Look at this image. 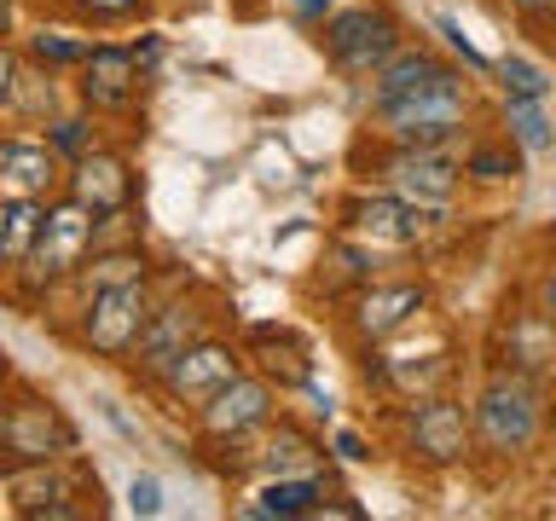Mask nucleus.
I'll list each match as a JSON object with an SVG mask.
<instances>
[{
	"mask_svg": "<svg viewBox=\"0 0 556 521\" xmlns=\"http://www.w3.org/2000/svg\"><path fill=\"white\" fill-rule=\"evenodd\" d=\"M7 406H12V399H0V423H7Z\"/></svg>",
	"mask_w": 556,
	"mask_h": 521,
	"instance_id": "41",
	"label": "nucleus"
},
{
	"mask_svg": "<svg viewBox=\"0 0 556 521\" xmlns=\"http://www.w3.org/2000/svg\"><path fill=\"white\" fill-rule=\"evenodd\" d=\"M255 463L267 469V475H319L325 446L295 423H267V446L255 452Z\"/></svg>",
	"mask_w": 556,
	"mask_h": 521,
	"instance_id": "22",
	"label": "nucleus"
},
{
	"mask_svg": "<svg viewBox=\"0 0 556 521\" xmlns=\"http://www.w3.org/2000/svg\"><path fill=\"white\" fill-rule=\"evenodd\" d=\"M128 52H134V64H139V69H151L156 59H163V41H156V35H146V41H134Z\"/></svg>",
	"mask_w": 556,
	"mask_h": 521,
	"instance_id": "39",
	"label": "nucleus"
},
{
	"mask_svg": "<svg viewBox=\"0 0 556 521\" xmlns=\"http://www.w3.org/2000/svg\"><path fill=\"white\" fill-rule=\"evenodd\" d=\"M556 359V330L539 319V313H516L510 319V371L539 377Z\"/></svg>",
	"mask_w": 556,
	"mask_h": 521,
	"instance_id": "24",
	"label": "nucleus"
},
{
	"mask_svg": "<svg viewBox=\"0 0 556 521\" xmlns=\"http://www.w3.org/2000/svg\"><path fill=\"white\" fill-rule=\"evenodd\" d=\"M81 434L76 423L52 406V399H12L7 423H0V475L29 463H52V458H76Z\"/></svg>",
	"mask_w": 556,
	"mask_h": 521,
	"instance_id": "5",
	"label": "nucleus"
},
{
	"mask_svg": "<svg viewBox=\"0 0 556 521\" xmlns=\"http://www.w3.org/2000/svg\"><path fill=\"white\" fill-rule=\"evenodd\" d=\"M64 186V156L47 139L29 134H0V191L7 198H59Z\"/></svg>",
	"mask_w": 556,
	"mask_h": 521,
	"instance_id": "17",
	"label": "nucleus"
},
{
	"mask_svg": "<svg viewBox=\"0 0 556 521\" xmlns=\"http://www.w3.org/2000/svg\"><path fill=\"white\" fill-rule=\"evenodd\" d=\"M93 208H81L76 198H47V215H41V232H35L29 255L17 260V278H24V295L41 302L47 290H59L76 278V267L93 250Z\"/></svg>",
	"mask_w": 556,
	"mask_h": 521,
	"instance_id": "2",
	"label": "nucleus"
},
{
	"mask_svg": "<svg viewBox=\"0 0 556 521\" xmlns=\"http://www.w3.org/2000/svg\"><path fill=\"white\" fill-rule=\"evenodd\" d=\"M191 417H198V434H203V441L238 446V441H250L255 429L273 423V382L238 371L232 382H220V389L208 394L203 406H191Z\"/></svg>",
	"mask_w": 556,
	"mask_h": 521,
	"instance_id": "8",
	"label": "nucleus"
},
{
	"mask_svg": "<svg viewBox=\"0 0 556 521\" xmlns=\"http://www.w3.org/2000/svg\"><path fill=\"white\" fill-rule=\"evenodd\" d=\"M441 35H446V47H452V52H458V59H464L469 69H493V64H486V59H481V52H476V47H469V41H464V29H458V24H452V17H441Z\"/></svg>",
	"mask_w": 556,
	"mask_h": 521,
	"instance_id": "34",
	"label": "nucleus"
},
{
	"mask_svg": "<svg viewBox=\"0 0 556 521\" xmlns=\"http://www.w3.org/2000/svg\"><path fill=\"white\" fill-rule=\"evenodd\" d=\"M539 302H533V313H539V319H545L551 330H556V272H545V278H539Z\"/></svg>",
	"mask_w": 556,
	"mask_h": 521,
	"instance_id": "35",
	"label": "nucleus"
},
{
	"mask_svg": "<svg viewBox=\"0 0 556 521\" xmlns=\"http://www.w3.org/2000/svg\"><path fill=\"white\" fill-rule=\"evenodd\" d=\"M17 69H24V64H17V52L0 47V111H7V99H12V87H17Z\"/></svg>",
	"mask_w": 556,
	"mask_h": 521,
	"instance_id": "38",
	"label": "nucleus"
},
{
	"mask_svg": "<svg viewBox=\"0 0 556 521\" xmlns=\"http://www.w3.org/2000/svg\"><path fill=\"white\" fill-rule=\"evenodd\" d=\"M377 174L389 180V191L394 198H406V203H417V208H441L452 203V191H458V180H464V163L452 151H429V145H394L389 156L377 163Z\"/></svg>",
	"mask_w": 556,
	"mask_h": 521,
	"instance_id": "9",
	"label": "nucleus"
},
{
	"mask_svg": "<svg viewBox=\"0 0 556 521\" xmlns=\"http://www.w3.org/2000/svg\"><path fill=\"white\" fill-rule=\"evenodd\" d=\"M198 336H208V313L198 302H186V295H180V302H151V319H146V330H139V342L128 347V365L151 382L168 359H180Z\"/></svg>",
	"mask_w": 556,
	"mask_h": 521,
	"instance_id": "11",
	"label": "nucleus"
},
{
	"mask_svg": "<svg viewBox=\"0 0 556 521\" xmlns=\"http://www.w3.org/2000/svg\"><path fill=\"white\" fill-rule=\"evenodd\" d=\"M504 128H510V139L521 151H551L556 145V128L545 116V99H516L504 93Z\"/></svg>",
	"mask_w": 556,
	"mask_h": 521,
	"instance_id": "25",
	"label": "nucleus"
},
{
	"mask_svg": "<svg viewBox=\"0 0 556 521\" xmlns=\"http://www.w3.org/2000/svg\"><path fill=\"white\" fill-rule=\"evenodd\" d=\"M371 365H365V377L377 382V389H389V394H406V399H417V394H434L446 382V371H452V354L446 347H434V354H365Z\"/></svg>",
	"mask_w": 556,
	"mask_h": 521,
	"instance_id": "18",
	"label": "nucleus"
},
{
	"mask_svg": "<svg viewBox=\"0 0 556 521\" xmlns=\"http://www.w3.org/2000/svg\"><path fill=\"white\" fill-rule=\"evenodd\" d=\"M7 215H12V198L0 191V238H7Z\"/></svg>",
	"mask_w": 556,
	"mask_h": 521,
	"instance_id": "40",
	"label": "nucleus"
},
{
	"mask_svg": "<svg viewBox=\"0 0 556 521\" xmlns=\"http://www.w3.org/2000/svg\"><path fill=\"white\" fill-rule=\"evenodd\" d=\"M510 12L533 29H556V0H510Z\"/></svg>",
	"mask_w": 556,
	"mask_h": 521,
	"instance_id": "33",
	"label": "nucleus"
},
{
	"mask_svg": "<svg viewBox=\"0 0 556 521\" xmlns=\"http://www.w3.org/2000/svg\"><path fill=\"white\" fill-rule=\"evenodd\" d=\"M64 198H76L81 208H93V215H116V208H128L134 203L128 156L93 145L87 156H76V163H64Z\"/></svg>",
	"mask_w": 556,
	"mask_h": 521,
	"instance_id": "16",
	"label": "nucleus"
},
{
	"mask_svg": "<svg viewBox=\"0 0 556 521\" xmlns=\"http://www.w3.org/2000/svg\"><path fill=\"white\" fill-rule=\"evenodd\" d=\"M87 47H93V41H76V35H64V29L29 35V59L41 64V69H76L87 59Z\"/></svg>",
	"mask_w": 556,
	"mask_h": 521,
	"instance_id": "27",
	"label": "nucleus"
},
{
	"mask_svg": "<svg viewBox=\"0 0 556 521\" xmlns=\"http://www.w3.org/2000/svg\"><path fill=\"white\" fill-rule=\"evenodd\" d=\"M12 493V510L24 521H76V516H99V481H87V469L76 458H52V463H29L0 475Z\"/></svg>",
	"mask_w": 556,
	"mask_h": 521,
	"instance_id": "4",
	"label": "nucleus"
},
{
	"mask_svg": "<svg viewBox=\"0 0 556 521\" xmlns=\"http://www.w3.org/2000/svg\"><path fill=\"white\" fill-rule=\"evenodd\" d=\"M325 59L348 69V76H371V69H382L400 52V24L382 7H348V12H330L325 24Z\"/></svg>",
	"mask_w": 556,
	"mask_h": 521,
	"instance_id": "7",
	"label": "nucleus"
},
{
	"mask_svg": "<svg viewBox=\"0 0 556 521\" xmlns=\"http://www.w3.org/2000/svg\"><path fill=\"white\" fill-rule=\"evenodd\" d=\"M498 81H504V93H516V99H551V76L539 64L528 59H498Z\"/></svg>",
	"mask_w": 556,
	"mask_h": 521,
	"instance_id": "29",
	"label": "nucleus"
},
{
	"mask_svg": "<svg viewBox=\"0 0 556 521\" xmlns=\"http://www.w3.org/2000/svg\"><path fill=\"white\" fill-rule=\"evenodd\" d=\"M76 87H81V104L93 116H122V111H134V99H139V76L146 69L134 64V52L128 47H87V59L76 64Z\"/></svg>",
	"mask_w": 556,
	"mask_h": 521,
	"instance_id": "15",
	"label": "nucleus"
},
{
	"mask_svg": "<svg viewBox=\"0 0 556 521\" xmlns=\"http://www.w3.org/2000/svg\"><path fill=\"white\" fill-rule=\"evenodd\" d=\"M47 145L64 156V163H76V156H87L99 145V128H93V116H52L47 122Z\"/></svg>",
	"mask_w": 556,
	"mask_h": 521,
	"instance_id": "28",
	"label": "nucleus"
},
{
	"mask_svg": "<svg viewBox=\"0 0 556 521\" xmlns=\"http://www.w3.org/2000/svg\"><path fill=\"white\" fill-rule=\"evenodd\" d=\"M330 446H337V458H342V463H365V458H371L354 429H337V441H330Z\"/></svg>",
	"mask_w": 556,
	"mask_h": 521,
	"instance_id": "36",
	"label": "nucleus"
},
{
	"mask_svg": "<svg viewBox=\"0 0 556 521\" xmlns=\"http://www.w3.org/2000/svg\"><path fill=\"white\" fill-rule=\"evenodd\" d=\"M146 278H151V260L139 243H104V250H87L70 284L87 295V290H111V284H146Z\"/></svg>",
	"mask_w": 556,
	"mask_h": 521,
	"instance_id": "20",
	"label": "nucleus"
},
{
	"mask_svg": "<svg viewBox=\"0 0 556 521\" xmlns=\"http://www.w3.org/2000/svg\"><path fill=\"white\" fill-rule=\"evenodd\" d=\"M539 423H545V394H539V377L528 371H493L476 394V411H469V434L493 452V458H521L539 441Z\"/></svg>",
	"mask_w": 556,
	"mask_h": 521,
	"instance_id": "1",
	"label": "nucleus"
},
{
	"mask_svg": "<svg viewBox=\"0 0 556 521\" xmlns=\"http://www.w3.org/2000/svg\"><path fill=\"white\" fill-rule=\"evenodd\" d=\"M434 76H441V59H429V52H406L400 47L382 69H371V104H389V99H406L417 93V87H429Z\"/></svg>",
	"mask_w": 556,
	"mask_h": 521,
	"instance_id": "23",
	"label": "nucleus"
},
{
	"mask_svg": "<svg viewBox=\"0 0 556 521\" xmlns=\"http://www.w3.org/2000/svg\"><path fill=\"white\" fill-rule=\"evenodd\" d=\"M434 208H417L406 198H394V191H359V198L342 203V226L365 243H394V250H406L429 232Z\"/></svg>",
	"mask_w": 556,
	"mask_h": 521,
	"instance_id": "13",
	"label": "nucleus"
},
{
	"mask_svg": "<svg viewBox=\"0 0 556 521\" xmlns=\"http://www.w3.org/2000/svg\"><path fill=\"white\" fill-rule=\"evenodd\" d=\"M128 510H134V516H163V481H156V475H134Z\"/></svg>",
	"mask_w": 556,
	"mask_h": 521,
	"instance_id": "32",
	"label": "nucleus"
},
{
	"mask_svg": "<svg viewBox=\"0 0 556 521\" xmlns=\"http://www.w3.org/2000/svg\"><path fill=\"white\" fill-rule=\"evenodd\" d=\"M250 347L261 354V377H278V389H307L313 382V365H307V347L290 336L285 325H255L250 330Z\"/></svg>",
	"mask_w": 556,
	"mask_h": 521,
	"instance_id": "21",
	"label": "nucleus"
},
{
	"mask_svg": "<svg viewBox=\"0 0 556 521\" xmlns=\"http://www.w3.org/2000/svg\"><path fill=\"white\" fill-rule=\"evenodd\" d=\"M285 7L302 17V24H325V17L337 12V0H285Z\"/></svg>",
	"mask_w": 556,
	"mask_h": 521,
	"instance_id": "37",
	"label": "nucleus"
},
{
	"mask_svg": "<svg viewBox=\"0 0 556 521\" xmlns=\"http://www.w3.org/2000/svg\"><path fill=\"white\" fill-rule=\"evenodd\" d=\"M325 498H330L325 475H267V486L243 504V516H255V521H302V516H319Z\"/></svg>",
	"mask_w": 556,
	"mask_h": 521,
	"instance_id": "19",
	"label": "nucleus"
},
{
	"mask_svg": "<svg viewBox=\"0 0 556 521\" xmlns=\"http://www.w3.org/2000/svg\"><path fill=\"white\" fill-rule=\"evenodd\" d=\"M151 319V290L146 284H111V290H87L76 313V342L99 359H128V347L139 342V330Z\"/></svg>",
	"mask_w": 556,
	"mask_h": 521,
	"instance_id": "6",
	"label": "nucleus"
},
{
	"mask_svg": "<svg viewBox=\"0 0 556 521\" xmlns=\"http://www.w3.org/2000/svg\"><path fill=\"white\" fill-rule=\"evenodd\" d=\"M81 17H93V24H128V17H139L151 7V0H70Z\"/></svg>",
	"mask_w": 556,
	"mask_h": 521,
	"instance_id": "31",
	"label": "nucleus"
},
{
	"mask_svg": "<svg viewBox=\"0 0 556 521\" xmlns=\"http://www.w3.org/2000/svg\"><path fill=\"white\" fill-rule=\"evenodd\" d=\"M464 174H476V180H516L521 163L510 151H498V145H476V151H469V163H464Z\"/></svg>",
	"mask_w": 556,
	"mask_h": 521,
	"instance_id": "30",
	"label": "nucleus"
},
{
	"mask_svg": "<svg viewBox=\"0 0 556 521\" xmlns=\"http://www.w3.org/2000/svg\"><path fill=\"white\" fill-rule=\"evenodd\" d=\"M424 307H429L424 284H359L354 302H348V330H354V342L377 347L400 336L412 319H424Z\"/></svg>",
	"mask_w": 556,
	"mask_h": 521,
	"instance_id": "12",
	"label": "nucleus"
},
{
	"mask_svg": "<svg viewBox=\"0 0 556 521\" xmlns=\"http://www.w3.org/2000/svg\"><path fill=\"white\" fill-rule=\"evenodd\" d=\"M406 446H412V458H424L434 469L458 463L469 452V417H464V406H458V399H446V394H417V406L406 411Z\"/></svg>",
	"mask_w": 556,
	"mask_h": 521,
	"instance_id": "14",
	"label": "nucleus"
},
{
	"mask_svg": "<svg viewBox=\"0 0 556 521\" xmlns=\"http://www.w3.org/2000/svg\"><path fill=\"white\" fill-rule=\"evenodd\" d=\"M238 371H243V347H232L226 336L208 330V336H198L180 359H168L151 382L174 399V406H203V399L215 394L220 382H232Z\"/></svg>",
	"mask_w": 556,
	"mask_h": 521,
	"instance_id": "10",
	"label": "nucleus"
},
{
	"mask_svg": "<svg viewBox=\"0 0 556 521\" xmlns=\"http://www.w3.org/2000/svg\"><path fill=\"white\" fill-rule=\"evenodd\" d=\"M382 134L394 145H429V151H446L452 139L464 134V116H469V93H464V76L441 64V76L429 87H417L406 99H389V104H371Z\"/></svg>",
	"mask_w": 556,
	"mask_h": 521,
	"instance_id": "3",
	"label": "nucleus"
},
{
	"mask_svg": "<svg viewBox=\"0 0 556 521\" xmlns=\"http://www.w3.org/2000/svg\"><path fill=\"white\" fill-rule=\"evenodd\" d=\"M41 215H47V203H41V198H12L7 238H0V260H7V267H17V260L29 255L35 232H41Z\"/></svg>",
	"mask_w": 556,
	"mask_h": 521,
	"instance_id": "26",
	"label": "nucleus"
}]
</instances>
